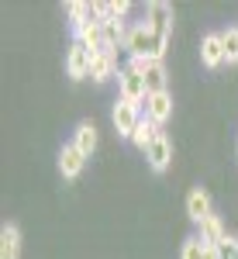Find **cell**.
<instances>
[{"instance_id": "6da1fadb", "label": "cell", "mask_w": 238, "mask_h": 259, "mask_svg": "<svg viewBox=\"0 0 238 259\" xmlns=\"http://www.w3.org/2000/svg\"><path fill=\"white\" fill-rule=\"evenodd\" d=\"M166 45H169V38H159V35L149 28V24H145V21H138V24H131V28H128L124 52H128L131 59L162 62V56H166Z\"/></svg>"}, {"instance_id": "7a4b0ae2", "label": "cell", "mask_w": 238, "mask_h": 259, "mask_svg": "<svg viewBox=\"0 0 238 259\" xmlns=\"http://www.w3.org/2000/svg\"><path fill=\"white\" fill-rule=\"evenodd\" d=\"M118 90H121V100H131V104H145V97H149V90H145V80H141V73L128 62V66H121L118 73Z\"/></svg>"}, {"instance_id": "3957f363", "label": "cell", "mask_w": 238, "mask_h": 259, "mask_svg": "<svg viewBox=\"0 0 238 259\" xmlns=\"http://www.w3.org/2000/svg\"><path fill=\"white\" fill-rule=\"evenodd\" d=\"M145 24L156 31L159 38H169L173 35V4H166V0L145 4Z\"/></svg>"}, {"instance_id": "277c9868", "label": "cell", "mask_w": 238, "mask_h": 259, "mask_svg": "<svg viewBox=\"0 0 238 259\" xmlns=\"http://www.w3.org/2000/svg\"><path fill=\"white\" fill-rule=\"evenodd\" d=\"M111 118H114V128H118V135L131 139V135H135V128H138V121H141V107H138V104H131V100H118Z\"/></svg>"}, {"instance_id": "5b68a950", "label": "cell", "mask_w": 238, "mask_h": 259, "mask_svg": "<svg viewBox=\"0 0 238 259\" xmlns=\"http://www.w3.org/2000/svg\"><path fill=\"white\" fill-rule=\"evenodd\" d=\"M90 62H93V52L73 38V45H69V56H66V73H69L73 80H86V76H90Z\"/></svg>"}, {"instance_id": "8992f818", "label": "cell", "mask_w": 238, "mask_h": 259, "mask_svg": "<svg viewBox=\"0 0 238 259\" xmlns=\"http://www.w3.org/2000/svg\"><path fill=\"white\" fill-rule=\"evenodd\" d=\"M141 114L152 121V124H166L169 121V114H173V97H169V90L166 94H149L145 97V104H141Z\"/></svg>"}, {"instance_id": "52a82bcc", "label": "cell", "mask_w": 238, "mask_h": 259, "mask_svg": "<svg viewBox=\"0 0 238 259\" xmlns=\"http://www.w3.org/2000/svg\"><path fill=\"white\" fill-rule=\"evenodd\" d=\"M118 73H121V66H118V52H111V49H104V52H93V62H90V80H118Z\"/></svg>"}, {"instance_id": "ba28073f", "label": "cell", "mask_w": 238, "mask_h": 259, "mask_svg": "<svg viewBox=\"0 0 238 259\" xmlns=\"http://www.w3.org/2000/svg\"><path fill=\"white\" fill-rule=\"evenodd\" d=\"M211 214H214V207H211V197H207V190L194 187V190L186 194V218L194 221V225H200V221H207Z\"/></svg>"}, {"instance_id": "9c48e42d", "label": "cell", "mask_w": 238, "mask_h": 259, "mask_svg": "<svg viewBox=\"0 0 238 259\" xmlns=\"http://www.w3.org/2000/svg\"><path fill=\"white\" fill-rule=\"evenodd\" d=\"M83 166H86V156L79 152L76 145L69 142V145H62V152H59V173L66 180H76L79 173H83Z\"/></svg>"}, {"instance_id": "30bf717a", "label": "cell", "mask_w": 238, "mask_h": 259, "mask_svg": "<svg viewBox=\"0 0 238 259\" xmlns=\"http://www.w3.org/2000/svg\"><path fill=\"white\" fill-rule=\"evenodd\" d=\"M145 159H149V166H152L156 173H162V169L169 166V159H173V142H169V135H159V139L145 149Z\"/></svg>"}, {"instance_id": "8fae6325", "label": "cell", "mask_w": 238, "mask_h": 259, "mask_svg": "<svg viewBox=\"0 0 238 259\" xmlns=\"http://www.w3.org/2000/svg\"><path fill=\"white\" fill-rule=\"evenodd\" d=\"M200 62H204L207 69H218L221 62H224V45H221V31H218V35H204V41H200Z\"/></svg>"}, {"instance_id": "7c38bea8", "label": "cell", "mask_w": 238, "mask_h": 259, "mask_svg": "<svg viewBox=\"0 0 238 259\" xmlns=\"http://www.w3.org/2000/svg\"><path fill=\"white\" fill-rule=\"evenodd\" d=\"M73 35H76V41L86 45L90 52H104V28H100V21L79 24V28H73Z\"/></svg>"}, {"instance_id": "4fadbf2b", "label": "cell", "mask_w": 238, "mask_h": 259, "mask_svg": "<svg viewBox=\"0 0 238 259\" xmlns=\"http://www.w3.org/2000/svg\"><path fill=\"white\" fill-rule=\"evenodd\" d=\"M21 256V232L18 225H4L0 228V259H18Z\"/></svg>"}, {"instance_id": "5bb4252c", "label": "cell", "mask_w": 238, "mask_h": 259, "mask_svg": "<svg viewBox=\"0 0 238 259\" xmlns=\"http://www.w3.org/2000/svg\"><path fill=\"white\" fill-rule=\"evenodd\" d=\"M73 145H76L79 152L90 159V156H93V149H97V128H93L90 121H79L76 132H73Z\"/></svg>"}, {"instance_id": "9a60e30c", "label": "cell", "mask_w": 238, "mask_h": 259, "mask_svg": "<svg viewBox=\"0 0 238 259\" xmlns=\"http://www.w3.org/2000/svg\"><path fill=\"white\" fill-rule=\"evenodd\" d=\"M159 135H162V132H159V124H152V121L141 114V121H138V128H135V135H131V142H135L141 152H145V149H149V145H152Z\"/></svg>"}, {"instance_id": "2e32d148", "label": "cell", "mask_w": 238, "mask_h": 259, "mask_svg": "<svg viewBox=\"0 0 238 259\" xmlns=\"http://www.w3.org/2000/svg\"><path fill=\"white\" fill-rule=\"evenodd\" d=\"M200 239L211 242V245H218V242L228 239V232H224V221L218 218V214H211L207 221H200Z\"/></svg>"}, {"instance_id": "e0dca14e", "label": "cell", "mask_w": 238, "mask_h": 259, "mask_svg": "<svg viewBox=\"0 0 238 259\" xmlns=\"http://www.w3.org/2000/svg\"><path fill=\"white\" fill-rule=\"evenodd\" d=\"M221 45H224V62H238V24L221 31Z\"/></svg>"}, {"instance_id": "ac0fdd59", "label": "cell", "mask_w": 238, "mask_h": 259, "mask_svg": "<svg viewBox=\"0 0 238 259\" xmlns=\"http://www.w3.org/2000/svg\"><path fill=\"white\" fill-rule=\"evenodd\" d=\"M204 249H207V242L194 235V239L183 242V249H179V259H204Z\"/></svg>"}, {"instance_id": "d6986e66", "label": "cell", "mask_w": 238, "mask_h": 259, "mask_svg": "<svg viewBox=\"0 0 238 259\" xmlns=\"http://www.w3.org/2000/svg\"><path fill=\"white\" fill-rule=\"evenodd\" d=\"M218 256L221 259H238V239H231V235H228L224 242H218Z\"/></svg>"}]
</instances>
